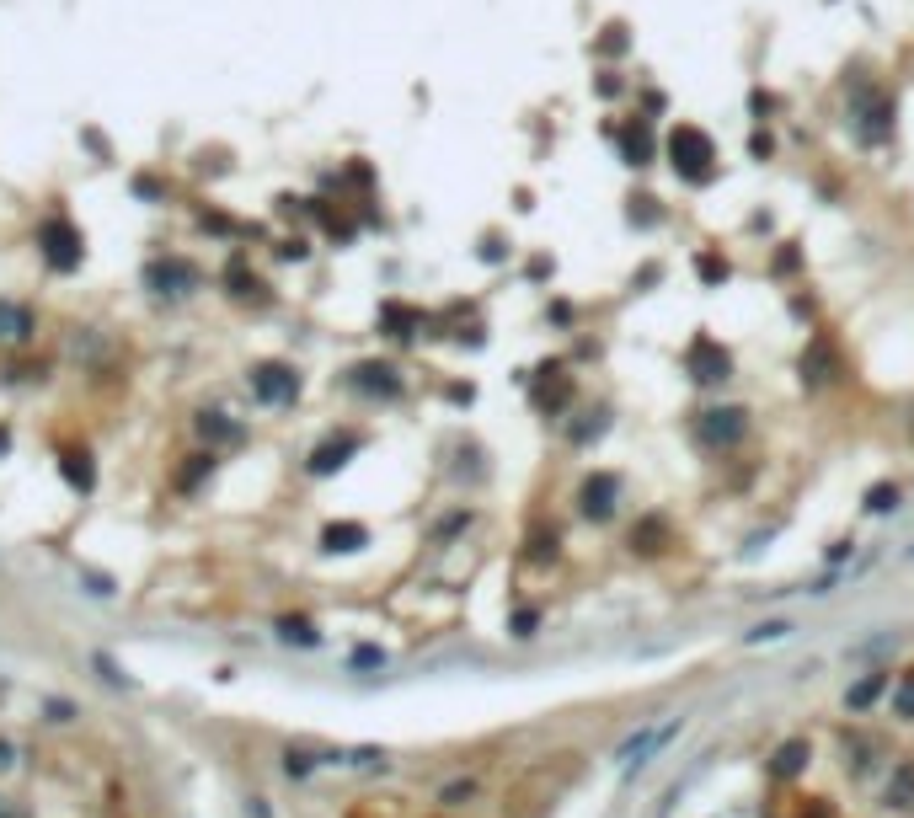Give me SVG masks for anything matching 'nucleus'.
Segmentation results:
<instances>
[{"label":"nucleus","instance_id":"393cba45","mask_svg":"<svg viewBox=\"0 0 914 818\" xmlns=\"http://www.w3.org/2000/svg\"><path fill=\"white\" fill-rule=\"evenodd\" d=\"M204 434H214V439H236L241 428H230V423H225V412H209V418H204Z\"/></svg>","mask_w":914,"mask_h":818},{"label":"nucleus","instance_id":"ddd939ff","mask_svg":"<svg viewBox=\"0 0 914 818\" xmlns=\"http://www.w3.org/2000/svg\"><path fill=\"white\" fill-rule=\"evenodd\" d=\"M353 385L369 391V396H396L401 391V380H396L391 364H359V369H353Z\"/></svg>","mask_w":914,"mask_h":818},{"label":"nucleus","instance_id":"7ed1b4c3","mask_svg":"<svg viewBox=\"0 0 914 818\" xmlns=\"http://www.w3.org/2000/svg\"><path fill=\"white\" fill-rule=\"evenodd\" d=\"M615 503H621V476H615V471L583 476V487H578V514L583 519H594V524L615 519Z\"/></svg>","mask_w":914,"mask_h":818},{"label":"nucleus","instance_id":"9d476101","mask_svg":"<svg viewBox=\"0 0 914 818\" xmlns=\"http://www.w3.org/2000/svg\"><path fill=\"white\" fill-rule=\"evenodd\" d=\"M856 134L866 145L888 134V97H877V91L866 97V91H861V97H856Z\"/></svg>","mask_w":914,"mask_h":818},{"label":"nucleus","instance_id":"4468645a","mask_svg":"<svg viewBox=\"0 0 914 818\" xmlns=\"http://www.w3.org/2000/svg\"><path fill=\"white\" fill-rule=\"evenodd\" d=\"M882 690H888V674H866V679H856V685L845 690V706H850V712H866V706L882 701Z\"/></svg>","mask_w":914,"mask_h":818},{"label":"nucleus","instance_id":"9b49d317","mask_svg":"<svg viewBox=\"0 0 914 818\" xmlns=\"http://www.w3.org/2000/svg\"><path fill=\"white\" fill-rule=\"evenodd\" d=\"M615 140H621V150H626L631 166H647V161H653V134H647L642 118H626L621 129H615Z\"/></svg>","mask_w":914,"mask_h":818},{"label":"nucleus","instance_id":"412c9836","mask_svg":"<svg viewBox=\"0 0 914 818\" xmlns=\"http://www.w3.org/2000/svg\"><path fill=\"white\" fill-rule=\"evenodd\" d=\"M385 327H391V337H412L417 316L412 311H396V305H391V311H385Z\"/></svg>","mask_w":914,"mask_h":818},{"label":"nucleus","instance_id":"6ab92c4d","mask_svg":"<svg viewBox=\"0 0 914 818\" xmlns=\"http://www.w3.org/2000/svg\"><path fill=\"white\" fill-rule=\"evenodd\" d=\"M786 631H792V621H765L759 631H743V642H749V647H759V642H776V637H786Z\"/></svg>","mask_w":914,"mask_h":818},{"label":"nucleus","instance_id":"6e6552de","mask_svg":"<svg viewBox=\"0 0 914 818\" xmlns=\"http://www.w3.org/2000/svg\"><path fill=\"white\" fill-rule=\"evenodd\" d=\"M530 391H535V407L562 412L567 407V391H572V375H562V364H540V375L530 380Z\"/></svg>","mask_w":914,"mask_h":818},{"label":"nucleus","instance_id":"f03ea898","mask_svg":"<svg viewBox=\"0 0 914 818\" xmlns=\"http://www.w3.org/2000/svg\"><path fill=\"white\" fill-rule=\"evenodd\" d=\"M38 252H43V262H49L54 273H70V268H81L86 241H81V230H75L70 220H43V230H38Z\"/></svg>","mask_w":914,"mask_h":818},{"label":"nucleus","instance_id":"a878e982","mask_svg":"<svg viewBox=\"0 0 914 818\" xmlns=\"http://www.w3.org/2000/svg\"><path fill=\"white\" fill-rule=\"evenodd\" d=\"M599 49H604V54H621V49H626V27H604Z\"/></svg>","mask_w":914,"mask_h":818},{"label":"nucleus","instance_id":"a211bd4d","mask_svg":"<svg viewBox=\"0 0 914 818\" xmlns=\"http://www.w3.org/2000/svg\"><path fill=\"white\" fill-rule=\"evenodd\" d=\"M866 508H872V514H893V508H898V487L893 482H877L872 492H866Z\"/></svg>","mask_w":914,"mask_h":818},{"label":"nucleus","instance_id":"f257e3e1","mask_svg":"<svg viewBox=\"0 0 914 818\" xmlns=\"http://www.w3.org/2000/svg\"><path fill=\"white\" fill-rule=\"evenodd\" d=\"M669 161L685 182H711V172H717V145H711L695 123H679L669 134Z\"/></svg>","mask_w":914,"mask_h":818},{"label":"nucleus","instance_id":"dca6fc26","mask_svg":"<svg viewBox=\"0 0 914 818\" xmlns=\"http://www.w3.org/2000/svg\"><path fill=\"white\" fill-rule=\"evenodd\" d=\"M802 760H808V744H802V738H792V744H781V749H776V760H770V770H776V776H797V770H802Z\"/></svg>","mask_w":914,"mask_h":818},{"label":"nucleus","instance_id":"2eb2a0df","mask_svg":"<svg viewBox=\"0 0 914 818\" xmlns=\"http://www.w3.org/2000/svg\"><path fill=\"white\" fill-rule=\"evenodd\" d=\"M353 450H359V439H353V434H343L337 444H327V450H316L311 471H316V476H327V471H337V466H343V460H348Z\"/></svg>","mask_w":914,"mask_h":818},{"label":"nucleus","instance_id":"1a4fd4ad","mask_svg":"<svg viewBox=\"0 0 914 818\" xmlns=\"http://www.w3.org/2000/svg\"><path fill=\"white\" fill-rule=\"evenodd\" d=\"M145 284L156 289V295H188V289L198 284V273L188 268V262H150V273H145Z\"/></svg>","mask_w":914,"mask_h":818},{"label":"nucleus","instance_id":"5701e85b","mask_svg":"<svg viewBox=\"0 0 914 818\" xmlns=\"http://www.w3.org/2000/svg\"><path fill=\"white\" fill-rule=\"evenodd\" d=\"M466 797H476V781H455V786H444V792H439V802H449V808H460Z\"/></svg>","mask_w":914,"mask_h":818},{"label":"nucleus","instance_id":"b1692460","mask_svg":"<svg viewBox=\"0 0 914 818\" xmlns=\"http://www.w3.org/2000/svg\"><path fill=\"white\" fill-rule=\"evenodd\" d=\"M278 631H284V637H289V642H305V647H311V642H316V626H311V621H284V626H278Z\"/></svg>","mask_w":914,"mask_h":818},{"label":"nucleus","instance_id":"39448f33","mask_svg":"<svg viewBox=\"0 0 914 818\" xmlns=\"http://www.w3.org/2000/svg\"><path fill=\"white\" fill-rule=\"evenodd\" d=\"M252 396L268 401V407H284V401L300 396V375L289 364H257L252 369Z\"/></svg>","mask_w":914,"mask_h":818},{"label":"nucleus","instance_id":"aec40b11","mask_svg":"<svg viewBox=\"0 0 914 818\" xmlns=\"http://www.w3.org/2000/svg\"><path fill=\"white\" fill-rule=\"evenodd\" d=\"M909 797H914V770H904V776L888 786V808H909Z\"/></svg>","mask_w":914,"mask_h":818},{"label":"nucleus","instance_id":"f3484780","mask_svg":"<svg viewBox=\"0 0 914 818\" xmlns=\"http://www.w3.org/2000/svg\"><path fill=\"white\" fill-rule=\"evenodd\" d=\"M364 524H332L327 530V551H353V546H364Z\"/></svg>","mask_w":914,"mask_h":818},{"label":"nucleus","instance_id":"bb28decb","mask_svg":"<svg viewBox=\"0 0 914 818\" xmlns=\"http://www.w3.org/2000/svg\"><path fill=\"white\" fill-rule=\"evenodd\" d=\"M898 717H914V685L898 690Z\"/></svg>","mask_w":914,"mask_h":818},{"label":"nucleus","instance_id":"4be33fe9","mask_svg":"<svg viewBox=\"0 0 914 818\" xmlns=\"http://www.w3.org/2000/svg\"><path fill=\"white\" fill-rule=\"evenodd\" d=\"M695 273H701V279H711V284H722V279H727V262L706 252V257H695Z\"/></svg>","mask_w":914,"mask_h":818},{"label":"nucleus","instance_id":"f8f14e48","mask_svg":"<svg viewBox=\"0 0 914 818\" xmlns=\"http://www.w3.org/2000/svg\"><path fill=\"white\" fill-rule=\"evenodd\" d=\"M33 337V311L17 300H0V343H27Z\"/></svg>","mask_w":914,"mask_h":818},{"label":"nucleus","instance_id":"cd10ccee","mask_svg":"<svg viewBox=\"0 0 914 818\" xmlns=\"http://www.w3.org/2000/svg\"><path fill=\"white\" fill-rule=\"evenodd\" d=\"M0 818H6V813H0Z\"/></svg>","mask_w":914,"mask_h":818},{"label":"nucleus","instance_id":"423d86ee","mask_svg":"<svg viewBox=\"0 0 914 818\" xmlns=\"http://www.w3.org/2000/svg\"><path fill=\"white\" fill-rule=\"evenodd\" d=\"M679 728H685V722H679V717H669L663 728H647V733H637V738H631V744H626L621 754H615V760H621V770H637V765H647V760H658V754L669 749V738H674Z\"/></svg>","mask_w":914,"mask_h":818},{"label":"nucleus","instance_id":"20e7f679","mask_svg":"<svg viewBox=\"0 0 914 818\" xmlns=\"http://www.w3.org/2000/svg\"><path fill=\"white\" fill-rule=\"evenodd\" d=\"M743 428H749V412H743V407H717V412H701L695 439H701L706 450H727V444L743 439Z\"/></svg>","mask_w":914,"mask_h":818},{"label":"nucleus","instance_id":"0eeeda50","mask_svg":"<svg viewBox=\"0 0 914 818\" xmlns=\"http://www.w3.org/2000/svg\"><path fill=\"white\" fill-rule=\"evenodd\" d=\"M690 375L706 380V385H722L727 375H733V353H727L722 343H711V337H695L690 343Z\"/></svg>","mask_w":914,"mask_h":818}]
</instances>
